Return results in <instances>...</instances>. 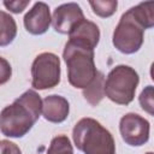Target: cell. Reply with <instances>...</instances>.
I'll return each mask as SVG.
<instances>
[{
    "mask_svg": "<svg viewBox=\"0 0 154 154\" xmlns=\"http://www.w3.org/2000/svg\"><path fill=\"white\" fill-rule=\"evenodd\" d=\"M154 25V2H141L126 12L119 19L118 25L113 31V45L124 54L136 53L142 43L146 29Z\"/></svg>",
    "mask_w": 154,
    "mask_h": 154,
    "instance_id": "1",
    "label": "cell"
},
{
    "mask_svg": "<svg viewBox=\"0 0 154 154\" xmlns=\"http://www.w3.org/2000/svg\"><path fill=\"white\" fill-rule=\"evenodd\" d=\"M41 109L40 95L35 90H26L0 112V131L7 137H23L37 122Z\"/></svg>",
    "mask_w": 154,
    "mask_h": 154,
    "instance_id": "2",
    "label": "cell"
},
{
    "mask_svg": "<svg viewBox=\"0 0 154 154\" xmlns=\"http://www.w3.org/2000/svg\"><path fill=\"white\" fill-rule=\"evenodd\" d=\"M75 146L84 154H116L112 134L93 118H82L72 130Z\"/></svg>",
    "mask_w": 154,
    "mask_h": 154,
    "instance_id": "3",
    "label": "cell"
},
{
    "mask_svg": "<svg viewBox=\"0 0 154 154\" xmlns=\"http://www.w3.org/2000/svg\"><path fill=\"white\" fill-rule=\"evenodd\" d=\"M63 58L67 66L69 83L79 89L88 88L96 77L97 70L94 63V51L66 42Z\"/></svg>",
    "mask_w": 154,
    "mask_h": 154,
    "instance_id": "4",
    "label": "cell"
},
{
    "mask_svg": "<svg viewBox=\"0 0 154 154\" xmlns=\"http://www.w3.org/2000/svg\"><path fill=\"white\" fill-rule=\"evenodd\" d=\"M138 82V73L131 66L118 65L107 75L103 83V93L118 105H129L134 100Z\"/></svg>",
    "mask_w": 154,
    "mask_h": 154,
    "instance_id": "5",
    "label": "cell"
},
{
    "mask_svg": "<svg viewBox=\"0 0 154 154\" xmlns=\"http://www.w3.org/2000/svg\"><path fill=\"white\" fill-rule=\"evenodd\" d=\"M60 82V59L54 53L38 54L31 65V85L34 89L45 90L54 88Z\"/></svg>",
    "mask_w": 154,
    "mask_h": 154,
    "instance_id": "6",
    "label": "cell"
},
{
    "mask_svg": "<svg viewBox=\"0 0 154 154\" xmlns=\"http://www.w3.org/2000/svg\"><path fill=\"white\" fill-rule=\"evenodd\" d=\"M149 122L137 113H126L119 123L123 141L132 147H140L149 140Z\"/></svg>",
    "mask_w": 154,
    "mask_h": 154,
    "instance_id": "7",
    "label": "cell"
},
{
    "mask_svg": "<svg viewBox=\"0 0 154 154\" xmlns=\"http://www.w3.org/2000/svg\"><path fill=\"white\" fill-rule=\"evenodd\" d=\"M82 19H84V14L79 5L76 2H67L54 10L52 24L57 32L69 34L70 30Z\"/></svg>",
    "mask_w": 154,
    "mask_h": 154,
    "instance_id": "8",
    "label": "cell"
},
{
    "mask_svg": "<svg viewBox=\"0 0 154 154\" xmlns=\"http://www.w3.org/2000/svg\"><path fill=\"white\" fill-rule=\"evenodd\" d=\"M67 35H69V42L93 51L96 48L100 40L99 26L95 23L87 20L85 18L78 22L70 30Z\"/></svg>",
    "mask_w": 154,
    "mask_h": 154,
    "instance_id": "9",
    "label": "cell"
},
{
    "mask_svg": "<svg viewBox=\"0 0 154 154\" xmlns=\"http://www.w3.org/2000/svg\"><path fill=\"white\" fill-rule=\"evenodd\" d=\"M24 26L31 35L45 34L52 22L49 7L45 2H35L31 10L24 16Z\"/></svg>",
    "mask_w": 154,
    "mask_h": 154,
    "instance_id": "10",
    "label": "cell"
},
{
    "mask_svg": "<svg viewBox=\"0 0 154 154\" xmlns=\"http://www.w3.org/2000/svg\"><path fill=\"white\" fill-rule=\"evenodd\" d=\"M70 112L69 101L60 95H48L42 100L41 113L51 123H63Z\"/></svg>",
    "mask_w": 154,
    "mask_h": 154,
    "instance_id": "11",
    "label": "cell"
},
{
    "mask_svg": "<svg viewBox=\"0 0 154 154\" xmlns=\"http://www.w3.org/2000/svg\"><path fill=\"white\" fill-rule=\"evenodd\" d=\"M17 35V24L12 16L0 11V47L8 46Z\"/></svg>",
    "mask_w": 154,
    "mask_h": 154,
    "instance_id": "12",
    "label": "cell"
},
{
    "mask_svg": "<svg viewBox=\"0 0 154 154\" xmlns=\"http://www.w3.org/2000/svg\"><path fill=\"white\" fill-rule=\"evenodd\" d=\"M103 83H105V77H103L102 72L97 71L96 77L93 81V83L88 88L83 89L84 99L91 106H96L102 100V97L105 96V93H103Z\"/></svg>",
    "mask_w": 154,
    "mask_h": 154,
    "instance_id": "13",
    "label": "cell"
},
{
    "mask_svg": "<svg viewBox=\"0 0 154 154\" xmlns=\"http://www.w3.org/2000/svg\"><path fill=\"white\" fill-rule=\"evenodd\" d=\"M47 154H73L72 144L67 136L58 135L52 138Z\"/></svg>",
    "mask_w": 154,
    "mask_h": 154,
    "instance_id": "14",
    "label": "cell"
},
{
    "mask_svg": "<svg viewBox=\"0 0 154 154\" xmlns=\"http://www.w3.org/2000/svg\"><path fill=\"white\" fill-rule=\"evenodd\" d=\"M89 5L93 8V12L102 18H107L111 17L116 11H117V6L118 2L114 0H108V1H90Z\"/></svg>",
    "mask_w": 154,
    "mask_h": 154,
    "instance_id": "15",
    "label": "cell"
},
{
    "mask_svg": "<svg viewBox=\"0 0 154 154\" xmlns=\"http://www.w3.org/2000/svg\"><path fill=\"white\" fill-rule=\"evenodd\" d=\"M140 105L142 109H144L147 113L153 116V87L152 85H148L142 90L140 95Z\"/></svg>",
    "mask_w": 154,
    "mask_h": 154,
    "instance_id": "16",
    "label": "cell"
},
{
    "mask_svg": "<svg viewBox=\"0 0 154 154\" xmlns=\"http://www.w3.org/2000/svg\"><path fill=\"white\" fill-rule=\"evenodd\" d=\"M11 76H12V67L10 63L2 57H0V85L8 82Z\"/></svg>",
    "mask_w": 154,
    "mask_h": 154,
    "instance_id": "17",
    "label": "cell"
},
{
    "mask_svg": "<svg viewBox=\"0 0 154 154\" xmlns=\"http://www.w3.org/2000/svg\"><path fill=\"white\" fill-rule=\"evenodd\" d=\"M0 154H22L19 147L7 140L0 141Z\"/></svg>",
    "mask_w": 154,
    "mask_h": 154,
    "instance_id": "18",
    "label": "cell"
},
{
    "mask_svg": "<svg viewBox=\"0 0 154 154\" xmlns=\"http://www.w3.org/2000/svg\"><path fill=\"white\" fill-rule=\"evenodd\" d=\"M30 4V1H4V5L7 10H10L13 13H20L23 12V10H25V7Z\"/></svg>",
    "mask_w": 154,
    "mask_h": 154,
    "instance_id": "19",
    "label": "cell"
},
{
    "mask_svg": "<svg viewBox=\"0 0 154 154\" xmlns=\"http://www.w3.org/2000/svg\"><path fill=\"white\" fill-rule=\"evenodd\" d=\"M147 154H153V153H152V152H148V153H147Z\"/></svg>",
    "mask_w": 154,
    "mask_h": 154,
    "instance_id": "20",
    "label": "cell"
}]
</instances>
